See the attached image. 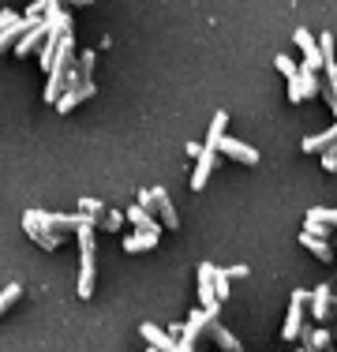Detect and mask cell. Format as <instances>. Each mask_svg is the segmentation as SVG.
<instances>
[{
	"mask_svg": "<svg viewBox=\"0 0 337 352\" xmlns=\"http://www.w3.org/2000/svg\"><path fill=\"white\" fill-rule=\"evenodd\" d=\"M79 300H90L94 296V278H98V248H94V229L83 225L79 232Z\"/></svg>",
	"mask_w": 337,
	"mask_h": 352,
	"instance_id": "1",
	"label": "cell"
},
{
	"mask_svg": "<svg viewBox=\"0 0 337 352\" xmlns=\"http://www.w3.org/2000/svg\"><path fill=\"white\" fill-rule=\"evenodd\" d=\"M23 229H27V236L34 240V244L45 248V251H56L64 244V236H56V232L49 229V214L45 210H27L23 214Z\"/></svg>",
	"mask_w": 337,
	"mask_h": 352,
	"instance_id": "2",
	"label": "cell"
},
{
	"mask_svg": "<svg viewBox=\"0 0 337 352\" xmlns=\"http://www.w3.org/2000/svg\"><path fill=\"white\" fill-rule=\"evenodd\" d=\"M303 311H307V289H296L289 296V315H285V326H281V338L285 341H296L300 330H303Z\"/></svg>",
	"mask_w": 337,
	"mask_h": 352,
	"instance_id": "3",
	"label": "cell"
},
{
	"mask_svg": "<svg viewBox=\"0 0 337 352\" xmlns=\"http://www.w3.org/2000/svg\"><path fill=\"white\" fill-rule=\"evenodd\" d=\"M34 27V23L27 19V15H15V12H0V53L4 49H12L15 41H19L27 30Z\"/></svg>",
	"mask_w": 337,
	"mask_h": 352,
	"instance_id": "4",
	"label": "cell"
},
{
	"mask_svg": "<svg viewBox=\"0 0 337 352\" xmlns=\"http://www.w3.org/2000/svg\"><path fill=\"white\" fill-rule=\"evenodd\" d=\"M49 30H53V23H49L45 15H41V19L34 23V27L27 30V34H23L19 41H15V49H12V53L19 56V60H23V56H27V53H38V49H41V41L49 38Z\"/></svg>",
	"mask_w": 337,
	"mask_h": 352,
	"instance_id": "5",
	"label": "cell"
},
{
	"mask_svg": "<svg viewBox=\"0 0 337 352\" xmlns=\"http://www.w3.org/2000/svg\"><path fill=\"white\" fill-rule=\"evenodd\" d=\"M150 195H154V206H150V214H157L162 229L176 232V229H180V217H176V206H173V199H168V191H165V188H150Z\"/></svg>",
	"mask_w": 337,
	"mask_h": 352,
	"instance_id": "6",
	"label": "cell"
},
{
	"mask_svg": "<svg viewBox=\"0 0 337 352\" xmlns=\"http://www.w3.org/2000/svg\"><path fill=\"white\" fill-rule=\"evenodd\" d=\"M217 154H225L229 162H240V165H259V150L240 142V139H232V135H225L217 142Z\"/></svg>",
	"mask_w": 337,
	"mask_h": 352,
	"instance_id": "7",
	"label": "cell"
},
{
	"mask_svg": "<svg viewBox=\"0 0 337 352\" xmlns=\"http://www.w3.org/2000/svg\"><path fill=\"white\" fill-rule=\"evenodd\" d=\"M199 307L221 311V300H217V292H214V266L210 263H199Z\"/></svg>",
	"mask_w": 337,
	"mask_h": 352,
	"instance_id": "8",
	"label": "cell"
},
{
	"mask_svg": "<svg viewBox=\"0 0 337 352\" xmlns=\"http://www.w3.org/2000/svg\"><path fill=\"white\" fill-rule=\"evenodd\" d=\"M330 304H334V289H330V285H318V289L307 292V307H311V315H315L318 326L330 322Z\"/></svg>",
	"mask_w": 337,
	"mask_h": 352,
	"instance_id": "9",
	"label": "cell"
},
{
	"mask_svg": "<svg viewBox=\"0 0 337 352\" xmlns=\"http://www.w3.org/2000/svg\"><path fill=\"white\" fill-rule=\"evenodd\" d=\"M300 338H303V345H307L311 352H330V349H334V333H330V326H303Z\"/></svg>",
	"mask_w": 337,
	"mask_h": 352,
	"instance_id": "10",
	"label": "cell"
},
{
	"mask_svg": "<svg viewBox=\"0 0 337 352\" xmlns=\"http://www.w3.org/2000/svg\"><path fill=\"white\" fill-rule=\"evenodd\" d=\"M139 330H142V341H146L150 349H157V352H173L176 338H173V333H168V330H162V326H157V322H142Z\"/></svg>",
	"mask_w": 337,
	"mask_h": 352,
	"instance_id": "11",
	"label": "cell"
},
{
	"mask_svg": "<svg viewBox=\"0 0 337 352\" xmlns=\"http://www.w3.org/2000/svg\"><path fill=\"white\" fill-rule=\"evenodd\" d=\"M214 165H217V150L202 146L199 165H195V173H191V191H202V188H206V180H210V173H214Z\"/></svg>",
	"mask_w": 337,
	"mask_h": 352,
	"instance_id": "12",
	"label": "cell"
},
{
	"mask_svg": "<svg viewBox=\"0 0 337 352\" xmlns=\"http://www.w3.org/2000/svg\"><path fill=\"white\" fill-rule=\"evenodd\" d=\"M87 98H94V82H75V87H67L61 94V102H56V113H72L79 102H87Z\"/></svg>",
	"mask_w": 337,
	"mask_h": 352,
	"instance_id": "13",
	"label": "cell"
},
{
	"mask_svg": "<svg viewBox=\"0 0 337 352\" xmlns=\"http://www.w3.org/2000/svg\"><path fill=\"white\" fill-rule=\"evenodd\" d=\"M128 221L135 225V232H154V236H162V221H157L150 210H142L139 203L128 206Z\"/></svg>",
	"mask_w": 337,
	"mask_h": 352,
	"instance_id": "14",
	"label": "cell"
},
{
	"mask_svg": "<svg viewBox=\"0 0 337 352\" xmlns=\"http://www.w3.org/2000/svg\"><path fill=\"white\" fill-rule=\"evenodd\" d=\"M334 142H337V120H334L326 131H318V135H307V139H303V154H326Z\"/></svg>",
	"mask_w": 337,
	"mask_h": 352,
	"instance_id": "15",
	"label": "cell"
},
{
	"mask_svg": "<svg viewBox=\"0 0 337 352\" xmlns=\"http://www.w3.org/2000/svg\"><path fill=\"white\" fill-rule=\"evenodd\" d=\"M300 244H303V248H307V251H311V255H315V258H318V263H334V255H337V251H334L330 244H326V240H323V236H311V232H307V229H303V232H300Z\"/></svg>",
	"mask_w": 337,
	"mask_h": 352,
	"instance_id": "16",
	"label": "cell"
},
{
	"mask_svg": "<svg viewBox=\"0 0 337 352\" xmlns=\"http://www.w3.org/2000/svg\"><path fill=\"white\" fill-rule=\"evenodd\" d=\"M206 330H210V338H214V341H217V345H221L225 352H243V345H240V341H236L232 333H229V326H225V322H217V315L210 318V326H206Z\"/></svg>",
	"mask_w": 337,
	"mask_h": 352,
	"instance_id": "17",
	"label": "cell"
},
{
	"mask_svg": "<svg viewBox=\"0 0 337 352\" xmlns=\"http://www.w3.org/2000/svg\"><path fill=\"white\" fill-rule=\"evenodd\" d=\"M94 64H98V53H94V49H83L79 64H75V82H94ZM75 82H72V87H75Z\"/></svg>",
	"mask_w": 337,
	"mask_h": 352,
	"instance_id": "18",
	"label": "cell"
},
{
	"mask_svg": "<svg viewBox=\"0 0 337 352\" xmlns=\"http://www.w3.org/2000/svg\"><path fill=\"white\" fill-rule=\"evenodd\" d=\"M150 248H157L154 232H128V236H124V251H128V255H139V251H150Z\"/></svg>",
	"mask_w": 337,
	"mask_h": 352,
	"instance_id": "19",
	"label": "cell"
},
{
	"mask_svg": "<svg viewBox=\"0 0 337 352\" xmlns=\"http://www.w3.org/2000/svg\"><path fill=\"white\" fill-rule=\"evenodd\" d=\"M225 124H229V113H214L210 131H206V146H210V150H217V142L225 139Z\"/></svg>",
	"mask_w": 337,
	"mask_h": 352,
	"instance_id": "20",
	"label": "cell"
},
{
	"mask_svg": "<svg viewBox=\"0 0 337 352\" xmlns=\"http://www.w3.org/2000/svg\"><path fill=\"white\" fill-rule=\"evenodd\" d=\"M318 82H323V79H318L315 72H300L296 75V87H300L303 98H318Z\"/></svg>",
	"mask_w": 337,
	"mask_h": 352,
	"instance_id": "21",
	"label": "cell"
},
{
	"mask_svg": "<svg viewBox=\"0 0 337 352\" xmlns=\"http://www.w3.org/2000/svg\"><path fill=\"white\" fill-rule=\"evenodd\" d=\"M19 296H23V285H19V281H12V285H4V289H0V318H4V311H8V307H12Z\"/></svg>",
	"mask_w": 337,
	"mask_h": 352,
	"instance_id": "22",
	"label": "cell"
},
{
	"mask_svg": "<svg viewBox=\"0 0 337 352\" xmlns=\"http://www.w3.org/2000/svg\"><path fill=\"white\" fill-rule=\"evenodd\" d=\"M307 221H323V225H330V229H337V210H330V206H311Z\"/></svg>",
	"mask_w": 337,
	"mask_h": 352,
	"instance_id": "23",
	"label": "cell"
},
{
	"mask_svg": "<svg viewBox=\"0 0 337 352\" xmlns=\"http://www.w3.org/2000/svg\"><path fill=\"white\" fill-rule=\"evenodd\" d=\"M296 45H300V53L303 56H323V53H318V41L315 38H311V30H296Z\"/></svg>",
	"mask_w": 337,
	"mask_h": 352,
	"instance_id": "24",
	"label": "cell"
},
{
	"mask_svg": "<svg viewBox=\"0 0 337 352\" xmlns=\"http://www.w3.org/2000/svg\"><path fill=\"white\" fill-rule=\"evenodd\" d=\"M274 68H277V72H281V75H285V79H296V75H300V68H296V60H292V56H289V53H277V60H274Z\"/></svg>",
	"mask_w": 337,
	"mask_h": 352,
	"instance_id": "25",
	"label": "cell"
},
{
	"mask_svg": "<svg viewBox=\"0 0 337 352\" xmlns=\"http://www.w3.org/2000/svg\"><path fill=\"white\" fill-rule=\"evenodd\" d=\"M79 214H90L94 221H101V214H105V203H98V199H79Z\"/></svg>",
	"mask_w": 337,
	"mask_h": 352,
	"instance_id": "26",
	"label": "cell"
},
{
	"mask_svg": "<svg viewBox=\"0 0 337 352\" xmlns=\"http://www.w3.org/2000/svg\"><path fill=\"white\" fill-rule=\"evenodd\" d=\"M214 292H217V300H229V274L217 270V266H214Z\"/></svg>",
	"mask_w": 337,
	"mask_h": 352,
	"instance_id": "27",
	"label": "cell"
},
{
	"mask_svg": "<svg viewBox=\"0 0 337 352\" xmlns=\"http://www.w3.org/2000/svg\"><path fill=\"white\" fill-rule=\"evenodd\" d=\"M120 225H124V214H116V210H105V214H101V221H98V229H120Z\"/></svg>",
	"mask_w": 337,
	"mask_h": 352,
	"instance_id": "28",
	"label": "cell"
},
{
	"mask_svg": "<svg viewBox=\"0 0 337 352\" xmlns=\"http://www.w3.org/2000/svg\"><path fill=\"white\" fill-rule=\"evenodd\" d=\"M318 53L323 60H334V34H318Z\"/></svg>",
	"mask_w": 337,
	"mask_h": 352,
	"instance_id": "29",
	"label": "cell"
},
{
	"mask_svg": "<svg viewBox=\"0 0 337 352\" xmlns=\"http://www.w3.org/2000/svg\"><path fill=\"white\" fill-rule=\"evenodd\" d=\"M303 229H307L311 236H323V240H326V236H330V232H334L330 225H323V221H307V225H303Z\"/></svg>",
	"mask_w": 337,
	"mask_h": 352,
	"instance_id": "30",
	"label": "cell"
},
{
	"mask_svg": "<svg viewBox=\"0 0 337 352\" xmlns=\"http://www.w3.org/2000/svg\"><path fill=\"white\" fill-rule=\"evenodd\" d=\"M323 72H326V79H323V82H326V87H334V94H337V60H326V68H323Z\"/></svg>",
	"mask_w": 337,
	"mask_h": 352,
	"instance_id": "31",
	"label": "cell"
},
{
	"mask_svg": "<svg viewBox=\"0 0 337 352\" xmlns=\"http://www.w3.org/2000/svg\"><path fill=\"white\" fill-rule=\"evenodd\" d=\"M199 349V341H191V338H176V345H173V352H195Z\"/></svg>",
	"mask_w": 337,
	"mask_h": 352,
	"instance_id": "32",
	"label": "cell"
},
{
	"mask_svg": "<svg viewBox=\"0 0 337 352\" xmlns=\"http://www.w3.org/2000/svg\"><path fill=\"white\" fill-rule=\"evenodd\" d=\"M323 169L326 173H337V154H334V150H326V154H323Z\"/></svg>",
	"mask_w": 337,
	"mask_h": 352,
	"instance_id": "33",
	"label": "cell"
},
{
	"mask_svg": "<svg viewBox=\"0 0 337 352\" xmlns=\"http://www.w3.org/2000/svg\"><path fill=\"white\" fill-rule=\"evenodd\" d=\"M225 274H229V278H248V266H229Z\"/></svg>",
	"mask_w": 337,
	"mask_h": 352,
	"instance_id": "34",
	"label": "cell"
},
{
	"mask_svg": "<svg viewBox=\"0 0 337 352\" xmlns=\"http://www.w3.org/2000/svg\"><path fill=\"white\" fill-rule=\"evenodd\" d=\"M296 352H311V349H307V345H303V349H296Z\"/></svg>",
	"mask_w": 337,
	"mask_h": 352,
	"instance_id": "35",
	"label": "cell"
},
{
	"mask_svg": "<svg viewBox=\"0 0 337 352\" xmlns=\"http://www.w3.org/2000/svg\"><path fill=\"white\" fill-rule=\"evenodd\" d=\"M330 150H334V154H337V142H334V146H330Z\"/></svg>",
	"mask_w": 337,
	"mask_h": 352,
	"instance_id": "36",
	"label": "cell"
},
{
	"mask_svg": "<svg viewBox=\"0 0 337 352\" xmlns=\"http://www.w3.org/2000/svg\"><path fill=\"white\" fill-rule=\"evenodd\" d=\"M146 352H157V349H150V345H146Z\"/></svg>",
	"mask_w": 337,
	"mask_h": 352,
	"instance_id": "37",
	"label": "cell"
}]
</instances>
